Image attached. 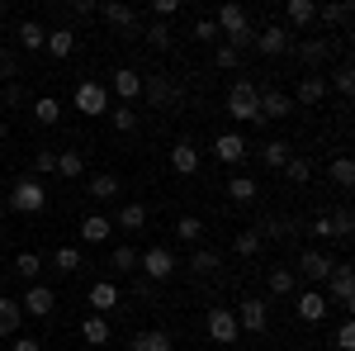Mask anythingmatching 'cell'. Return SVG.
Instances as JSON below:
<instances>
[{"instance_id":"obj_1","label":"cell","mask_w":355,"mask_h":351,"mask_svg":"<svg viewBox=\"0 0 355 351\" xmlns=\"http://www.w3.org/2000/svg\"><path fill=\"white\" fill-rule=\"evenodd\" d=\"M214 24H218V38H227V48H232V53H242V48H256V28H251V19H246L242 5H223Z\"/></svg>"},{"instance_id":"obj_2","label":"cell","mask_w":355,"mask_h":351,"mask_svg":"<svg viewBox=\"0 0 355 351\" xmlns=\"http://www.w3.org/2000/svg\"><path fill=\"white\" fill-rule=\"evenodd\" d=\"M227 114L237 119V124H251V129H261L266 119H261V100H256V85L246 81H232V90H227Z\"/></svg>"},{"instance_id":"obj_3","label":"cell","mask_w":355,"mask_h":351,"mask_svg":"<svg viewBox=\"0 0 355 351\" xmlns=\"http://www.w3.org/2000/svg\"><path fill=\"white\" fill-rule=\"evenodd\" d=\"M10 209H15V214H43V209H48V190H43V181L19 176L15 190H10Z\"/></svg>"},{"instance_id":"obj_4","label":"cell","mask_w":355,"mask_h":351,"mask_svg":"<svg viewBox=\"0 0 355 351\" xmlns=\"http://www.w3.org/2000/svg\"><path fill=\"white\" fill-rule=\"evenodd\" d=\"M137 266H142V280H152V285H162V280H171V275H175V266H180V261H175V252H171V247H147V252H142V256H137Z\"/></svg>"},{"instance_id":"obj_5","label":"cell","mask_w":355,"mask_h":351,"mask_svg":"<svg viewBox=\"0 0 355 351\" xmlns=\"http://www.w3.org/2000/svg\"><path fill=\"white\" fill-rule=\"evenodd\" d=\"M71 100H76V109H81V114H90V119H100V114H110V85L105 81H95V76H85L81 85H76V95H71Z\"/></svg>"},{"instance_id":"obj_6","label":"cell","mask_w":355,"mask_h":351,"mask_svg":"<svg viewBox=\"0 0 355 351\" xmlns=\"http://www.w3.org/2000/svg\"><path fill=\"white\" fill-rule=\"evenodd\" d=\"M232 313H237V327L251 332V337H261V332L270 327V304H266V299H256V295H246Z\"/></svg>"},{"instance_id":"obj_7","label":"cell","mask_w":355,"mask_h":351,"mask_svg":"<svg viewBox=\"0 0 355 351\" xmlns=\"http://www.w3.org/2000/svg\"><path fill=\"white\" fill-rule=\"evenodd\" d=\"M95 15L105 19V24H114L123 38H137L142 33V19H137L133 5H119V0H105V5H95Z\"/></svg>"},{"instance_id":"obj_8","label":"cell","mask_w":355,"mask_h":351,"mask_svg":"<svg viewBox=\"0 0 355 351\" xmlns=\"http://www.w3.org/2000/svg\"><path fill=\"white\" fill-rule=\"evenodd\" d=\"M331 270H336V256H331V252H318V247H308V252H299V270H294V275L313 280V290H318V285H327Z\"/></svg>"},{"instance_id":"obj_9","label":"cell","mask_w":355,"mask_h":351,"mask_svg":"<svg viewBox=\"0 0 355 351\" xmlns=\"http://www.w3.org/2000/svg\"><path fill=\"white\" fill-rule=\"evenodd\" d=\"M204 327H209V337H214L218 347H232V342L242 337V327H237V313H232V309H223V304H214V309H209Z\"/></svg>"},{"instance_id":"obj_10","label":"cell","mask_w":355,"mask_h":351,"mask_svg":"<svg viewBox=\"0 0 355 351\" xmlns=\"http://www.w3.org/2000/svg\"><path fill=\"white\" fill-rule=\"evenodd\" d=\"M327 304H336L341 313H351V304H355V280H351V266H346V261H336V270L327 275Z\"/></svg>"},{"instance_id":"obj_11","label":"cell","mask_w":355,"mask_h":351,"mask_svg":"<svg viewBox=\"0 0 355 351\" xmlns=\"http://www.w3.org/2000/svg\"><path fill=\"white\" fill-rule=\"evenodd\" d=\"M246 152H251V142H246L242 133H218V138H214V157L227 162V166H242Z\"/></svg>"},{"instance_id":"obj_12","label":"cell","mask_w":355,"mask_h":351,"mask_svg":"<svg viewBox=\"0 0 355 351\" xmlns=\"http://www.w3.org/2000/svg\"><path fill=\"white\" fill-rule=\"evenodd\" d=\"M19 309H24L28 318H48V313L57 309V295L48 290V285H28L24 299H19Z\"/></svg>"},{"instance_id":"obj_13","label":"cell","mask_w":355,"mask_h":351,"mask_svg":"<svg viewBox=\"0 0 355 351\" xmlns=\"http://www.w3.org/2000/svg\"><path fill=\"white\" fill-rule=\"evenodd\" d=\"M110 95H119L123 105H133L137 95H142V76H137L133 67H119V72L110 76Z\"/></svg>"},{"instance_id":"obj_14","label":"cell","mask_w":355,"mask_h":351,"mask_svg":"<svg viewBox=\"0 0 355 351\" xmlns=\"http://www.w3.org/2000/svg\"><path fill=\"white\" fill-rule=\"evenodd\" d=\"M256 53H266V57H284V53H289V28H284V24L261 28V33H256Z\"/></svg>"},{"instance_id":"obj_15","label":"cell","mask_w":355,"mask_h":351,"mask_svg":"<svg viewBox=\"0 0 355 351\" xmlns=\"http://www.w3.org/2000/svg\"><path fill=\"white\" fill-rule=\"evenodd\" d=\"M119 176H114V171H95V176H90V181H85V195H90V199H95V204H110V199H119Z\"/></svg>"},{"instance_id":"obj_16","label":"cell","mask_w":355,"mask_h":351,"mask_svg":"<svg viewBox=\"0 0 355 351\" xmlns=\"http://www.w3.org/2000/svg\"><path fill=\"white\" fill-rule=\"evenodd\" d=\"M294 309H299V318H303V323H322L331 304H327V295H322V290H303Z\"/></svg>"},{"instance_id":"obj_17","label":"cell","mask_w":355,"mask_h":351,"mask_svg":"<svg viewBox=\"0 0 355 351\" xmlns=\"http://www.w3.org/2000/svg\"><path fill=\"white\" fill-rule=\"evenodd\" d=\"M256 100H261V119H284V114L294 109V100H289L284 90H275V85L256 90Z\"/></svg>"},{"instance_id":"obj_18","label":"cell","mask_w":355,"mask_h":351,"mask_svg":"<svg viewBox=\"0 0 355 351\" xmlns=\"http://www.w3.org/2000/svg\"><path fill=\"white\" fill-rule=\"evenodd\" d=\"M110 238H114V218H105V214H85L81 218V243L100 247V243H110Z\"/></svg>"},{"instance_id":"obj_19","label":"cell","mask_w":355,"mask_h":351,"mask_svg":"<svg viewBox=\"0 0 355 351\" xmlns=\"http://www.w3.org/2000/svg\"><path fill=\"white\" fill-rule=\"evenodd\" d=\"M43 53H53L57 62H62V57H71V53H76V28H67V24L48 28V43H43Z\"/></svg>"},{"instance_id":"obj_20","label":"cell","mask_w":355,"mask_h":351,"mask_svg":"<svg viewBox=\"0 0 355 351\" xmlns=\"http://www.w3.org/2000/svg\"><path fill=\"white\" fill-rule=\"evenodd\" d=\"M171 166H175V176H194V171H199V147H194L190 138H180V142L171 147Z\"/></svg>"},{"instance_id":"obj_21","label":"cell","mask_w":355,"mask_h":351,"mask_svg":"<svg viewBox=\"0 0 355 351\" xmlns=\"http://www.w3.org/2000/svg\"><path fill=\"white\" fill-rule=\"evenodd\" d=\"M128 351H175V342H171V332H162V327H147V332H133Z\"/></svg>"},{"instance_id":"obj_22","label":"cell","mask_w":355,"mask_h":351,"mask_svg":"<svg viewBox=\"0 0 355 351\" xmlns=\"http://www.w3.org/2000/svg\"><path fill=\"white\" fill-rule=\"evenodd\" d=\"M294 100H299V105H322V100H327V76H322V72L303 76L299 90H294Z\"/></svg>"},{"instance_id":"obj_23","label":"cell","mask_w":355,"mask_h":351,"mask_svg":"<svg viewBox=\"0 0 355 351\" xmlns=\"http://www.w3.org/2000/svg\"><path fill=\"white\" fill-rule=\"evenodd\" d=\"M90 309H95L100 318H105L110 309H119V285H114V280H95V285H90Z\"/></svg>"},{"instance_id":"obj_24","label":"cell","mask_w":355,"mask_h":351,"mask_svg":"<svg viewBox=\"0 0 355 351\" xmlns=\"http://www.w3.org/2000/svg\"><path fill=\"white\" fill-rule=\"evenodd\" d=\"M19 323H24V309H19V299L0 295V337H15V332H19Z\"/></svg>"},{"instance_id":"obj_25","label":"cell","mask_w":355,"mask_h":351,"mask_svg":"<svg viewBox=\"0 0 355 351\" xmlns=\"http://www.w3.org/2000/svg\"><path fill=\"white\" fill-rule=\"evenodd\" d=\"M351 0H336V5H318V19L313 24H322V28H331V24H351Z\"/></svg>"},{"instance_id":"obj_26","label":"cell","mask_w":355,"mask_h":351,"mask_svg":"<svg viewBox=\"0 0 355 351\" xmlns=\"http://www.w3.org/2000/svg\"><path fill=\"white\" fill-rule=\"evenodd\" d=\"M33 119H38L43 129L62 124V100H57V95H38V100H33Z\"/></svg>"},{"instance_id":"obj_27","label":"cell","mask_w":355,"mask_h":351,"mask_svg":"<svg viewBox=\"0 0 355 351\" xmlns=\"http://www.w3.org/2000/svg\"><path fill=\"white\" fill-rule=\"evenodd\" d=\"M270 295H299V275H294V266H275L270 270Z\"/></svg>"},{"instance_id":"obj_28","label":"cell","mask_w":355,"mask_h":351,"mask_svg":"<svg viewBox=\"0 0 355 351\" xmlns=\"http://www.w3.org/2000/svg\"><path fill=\"white\" fill-rule=\"evenodd\" d=\"M57 176H62V181H81L85 176V152H57Z\"/></svg>"},{"instance_id":"obj_29","label":"cell","mask_w":355,"mask_h":351,"mask_svg":"<svg viewBox=\"0 0 355 351\" xmlns=\"http://www.w3.org/2000/svg\"><path fill=\"white\" fill-rule=\"evenodd\" d=\"M19 43H24V53H43V43H48V28L38 24V19H24V24H19Z\"/></svg>"},{"instance_id":"obj_30","label":"cell","mask_w":355,"mask_h":351,"mask_svg":"<svg viewBox=\"0 0 355 351\" xmlns=\"http://www.w3.org/2000/svg\"><path fill=\"white\" fill-rule=\"evenodd\" d=\"M289 157H294V147H289L284 138H270V142L261 147V162H266V166H275V171H279V166L289 162Z\"/></svg>"},{"instance_id":"obj_31","label":"cell","mask_w":355,"mask_h":351,"mask_svg":"<svg viewBox=\"0 0 355 351\" xmlns=\"http://www.w3.org/2000/svg\"><path fill=\"white\" fill-rule=\"evenodd\" d=\"M142 223H147V209H142V204H123V209L114 214V228H123V233H137Z\"/></svg>"},{"instance_id":"obj_32","label":"cell","mask_w":355,"mask_h":351,"mask_svg":"<svg viewBox=\"0 0 355 351\" xmlns=\"http://www.w3.org/2000/svg\"><path fill=\"white\" fill-rule=\"evenodd\" d=\"M327 176H331V186H336V190H351L355 186V162H351V157H336V162L327 166Z\"/></svg>"},{"instance_id":"obj_33","label":"cell","mask_w":355,"mask_h":351,"mask_svg":"<svg viewBox=\"0 0 355 351\" xmlns=\"http://www.w3.org/2000/svg\"><path fill=\"white\" fill-rule=\"evenodd\" d=\"M284 15H289V24H294V28H308L313 19H318V5H313V0H289Z\"/></svg>"},{"instance_id":"obj_34","label":"cell","mask_w":355,"mask_h":351,"mask_svg":"<svg viewBox=\"0 0 355 351\" xmlns=\"http://www.w3.org/2000/svg\"><path fill=\"white\" fill-rule=\"evenodd\" d=\"M81 337L90 342V347H105V342H110V323H105L100 313H90V318L81 323Z\"/></svg>"},{"instance_id":"obj_35","label":"cell","mask_w":355,"mask_h":351,"mask_svg":"<svg viewBox=\"0 0 355 351\" xmlns=\"http://www.w3.org/2000/svg\"><path fill=\"white\" fill-rule=\"evenodd\" d=\"M190 270L194 275H214V270H218V252H214V247H194L190 252Z\"/></svg>"},{"instance_id":"obj_36","label":"cell","mask_w":355,"mask_h":351,"mask_svg":"<svg viewBox=\"0 0 355 351\" xmlns=\"http://www.w3.org/2000/svg\"><path fill=\"white\" fill-rule=\"evenodd\" d=\"M142 38H147V43L157 48V53H166V48L175 43V33H171V24H162V19H152V24L142 28Z\"/></svg>"},{"instance_id":"obj_37","label":"cell","mask_w":355,"mask_h":351,"mask_svg":"<svg viewBox=\"0 0 355 351\" xmlns=\"http://www.w3.org/2000/svg\"><path fill=\"white\" fill-rule=\"evenodd\" d=\"M175 238H180V243H190V247H199V238H204V223H199L194 214H180V218H175Z\"/></svg>"},{"instance_id":"obj_38","label":"cell","mask_w":355,"mask_h":351,"mask_svg":"<svg viewBox=\"0 0 355 351\" xmlns=\"http://www.w3.org/2000/svg\"><path fill=\"white\" fill-rule=\"evenodd\" d=\"M279 171H284V176H289L294 186H308V181H313V162H308V157H299V152H294L289 162L279 166Z\"/></svg>"},{"instance_id":"obj_39","label":"cell","mask_w":355,"mask_h":351,"mask_svg":"<svg viewBox=\"0 0 355 351\" xmlns=\"http://www.w3.org/2000/svg\"><path fill=\"white\" fill-rule=\"evenodd\" d=\"M331 48H336L331 38H313V43H303V48H299V57L308 62V67H318V62H327V57H331Z\"/></svg>"},{"instance_id":"obj_40","label":"cell","mask_w":355,"mask_h":351,"mask_svg":"<svg viewBox=\"0 0 355 351\" xmlns=\"http://www.w3.org/2000/svg\"><path fill=\"white\" fill-rule=\"evenodd\" d=\"M227 195H232L237 204H251V199L261 195V186H256L251 176H232V181H227Z\"/></svg>"},{"instance_id":"obj_41","label":"cell","mask_w":355,"mask_h":351,"mask_svg":"<svg viewBox=\"0 0 355 351\" xmlns=\"http://www.w3.org/2000/svg\"><path fill=\"white\" fill-rule=\"evenodd\" d=\"M110 266L119 270V275H137V247H114V256H110Z\"/></svg>"},{"instance_id":"obj_42","label":"cell","mask_w":355,"mask_h":351,"mask_svg":"<svg viewBox=\"0 0 355 351\" xmlns=\"http://www.w3.org/2000/svg\"><path fill=\"white\" fill-rule=\"evenodd\" d=\"M53 266L62 270V275L81 270V247H57V252H53Z\"/></svg>"},{"instance_id":"obj_43","label":"cell","mask_w":355,"mask_h":351,"mask_svg":"<svg viewBox=\"0 0 355 351\" xmlns=\"http://www.w3.org/2000/svg\"><path fill=\"white\" fill-rule=\"evenodd\" d=\"M142 90H147L157 105H171V100H180V85H171V81H142Z\"/></svg>"},{"instance_id":"obj_44","label":"cell","mask_w":355,"mask_h":351,"mask_svg":"<svg viewBox=\"0 0 355 351\" xmlns=\"http://www.w3.org/2000/svg\"><path fill=\"white\" fill-rule=\"evenodd\" d=\"M261 233H256V228H246V233H237V238H232V252H237V256H256V252H261Z\"/></svg>"},{"instance_id":"obj_45","label":"cell","mask_w":355,"mask_h":351,"mask_svg":"<svg viewBox=\"0 0 355 351\" xmlns=\"http://www.w3.org/2000/svg\"><path fill=\"white\" fill-rule=\"evenodd\" d=\"M15 270H19V280H38L43 256H38V252H19V256H15Z\"/></svg>"},{"instance_id":"obj_46","label":"cell","mask_w":355,"mask_h":351,"mask_svg":"<svg viewBox=\"0 0 355 351\" xmlns=\"http://www.w3.org/2000/svg\"><path fill=\"white\" fill-rule=\"evenodd\" d=\"M331 90H336V95H351L355 90V67L351 62H341V67L331 72Z\"/></svg>"},{"instance_id":"obj_47","label":"cell","mask_w":355,"mask_h":351,"mask_svg":"<svg viewBox=\"0 0 355 351\" xmlns=\"http://www.w3.org/2000/svg\"><path fill=\"white\" fill-rule=\"evenodd\" d=\"M294 228H299V223H284V218H266V223H261V243H266V238H275V243H279V238H294Z\"/></svg>"},{"instance_id":"obj_48","label":"cell","mask_w":355,"mask_h":351,"mask_svg":"<svg viewBox=\"0 0 355 351\" xmlns=\"http://www.w3.org/2000/svg\"><path fill=\"white\" fill-rule=\"evenodd\" d=\"M110 119H114V129H119V133H133V129H137V109H133V105L110 109Z\"/></svg>"},{"instance_id":"obj_49","label":"cell","mask_w":355,"mask_h":351,"mask_svg":"<svg viewBox=\"0 0 355 351\" xmlns=\"http://www.w3.org/2000/svg\"><path fill=\"white\" fill-rule=\"evenodd\" d=\"M33 171H38V176H57V152L53 147H38V152H33Z\"/></svg>"},{"instance_id":"obj_50","label":"cell","mask_w":355,"mask_h":351,"mask_svg":"<svg viewBox=\"0 0 355 351\" xmlns=\"http://www.w3.org/2000/svg\"><path fill=\"white\" fill-rule=\"evenodd\" d=\"M331 347H336V351H355V323H351V318H341L336 337H331Z\"/></svg>"},{"instance_id":"obj_51","label":"cell","mask_w":355,"mask_h":351,"mask_svg":"<svg viewBox=\"0 0 355 351\" xmlns=\"http://www.w3.org/2000/svg\"><path fill=\"white\" fill-rule=\"evenodd\" d=\"M308 233H313V238H336V223H331V214H318L313 223H308ZM336 243H341V238H336Z\"/></svg>"},{"instance_id":"obj_52","label":"cell","mask_w":355,"mask_h":351,"mask_svg":"<svg viewBox=\"0 0 355 351\" xmlns=\"http://www.w3.org/2000/svg\"><path fill=\"white\" fill-rule=\"evenodd\" d=\"M15 76H19V57L10 48H0V81H15Z\"/></svg>"},{"instance_id":"obj_53","label":"cell","mask_w":355,"mask_h":351,"mask_svg":"<svg viewBox=\"0 0 355 351\" xmlns=\"http://www.w3.org/2000/svg\"><path fill=\"white\" fill-rule=\"evenodd\" d=\"M175 15H180V0H157V5H152V19H175Z\"/></svg>"},{"instance_id":"obj_54","label":"cell","mask_w":355,"mask_h":351,"mask_svg":"<svg viewBox=\"0 0 355 351\" xmlns=\"http://www.w3.org/2000/svg\"><path fill=\"white\" fill-rule=\"evenodd\" d=\"M214 62H218V67H227V72H232V67H237V62H242V53H232V48H227V43H218V48H214Z\"/></svg>"},{"instance_id":"obj_55","label":"cell","mask_w":355,"mask_h":351,"mask_svg":"<svg viewBox=\"0 0 355 351\" xmlns=\"http://www.w3.org/2000/svg\"><path fill=\"white\" fill-rule=\"evenodd\" d=\"M194 38H199V43H218V24H214V19H199V24H194Z\"/></svg>"},{"instance_id":"obj_56","label":"cell","mask_w":355,"mask_h":351,"mask_svg":"<svg viewBox=\"0 0 355 351\" xmlns=\"http://www.w3.org/2000/svg\"><path fill=\"white\" fill-rule=\"evenodd\" d=\"M331 223H336V238H341V243H346V238H351V209H336V214H331Z\"/></svg>"},{"instance_id":"obj_57","label":"cell","mask_w":355,"mask_h":351,"mask_svg":"<svg viewBox=\"0 0 355 351\" xmlns=\"http://www.w3.org/2000/svg\"><path fill=\"white\" fill-rule=\"evenodd\" d=\"M10 351H43V342H38V337H15Z\"/></svg>"},{"instance_id":"obj_58","label":"cell","mask_w":355,"mask_h":351,"mask_svg":"<svg viewBox=\"0 0 355 351\" xmlns=\"http://www.w3.org/2000/svg\"><path fill=\"white\" fill-rule=\"evenodd\" d=\"M133 295L152 304V299H157V285H152V280H137V285H133Z\"/></svg>"},{"instance_id":"obj_59","label":"cell","mask_w":355,"mask_h":351,"mask_svg":"<svg viewBox=\"0 0 355 351\" xmlns=\"http://www.w3.org/2000/svg\"><path fill=\"white\" fill-rule=\"evenodd\" d=\"M5 133H10V129H5V124H0V142H5Z\"/></svg>"},{"instance_id":"obj_60","label":"cell","mask_w":355,"mask_h":351,"mask_svg":"<svg viewBox=\"0 0 355 351\" xmlns=\"http://www.w3.org/2000/svg\"><path fill=\"white\" fill-rule=\"evenodd\" d=\"M0 28H5V10H0Z\"/></svg>"},{"instance_id":"obj_61","label":"cell","mask_w":355,"mask_h":351,"mask_svg":"<svg viewBox=\"0 0 355 351\" xmlns=\"http://www.w3.org/2000/svg\"><path fill=\"white\" fill-rule=\"evenodd\" d=\"M284 351H299V347H284Z\"/></svg>"},{"instance_id":"obj_62","label":"cell","mask_w":355,"mask_h":351,"mask_svg":"<svg viewBox=\"0 0 355 351\" xmlns=\"http://www.w3.org/2000/svg\"><path fill=\"white\" fill-rule=\"evenodd\" d=\"M0 147H5V142H0Z\"/></svg>"}]
</instances>
